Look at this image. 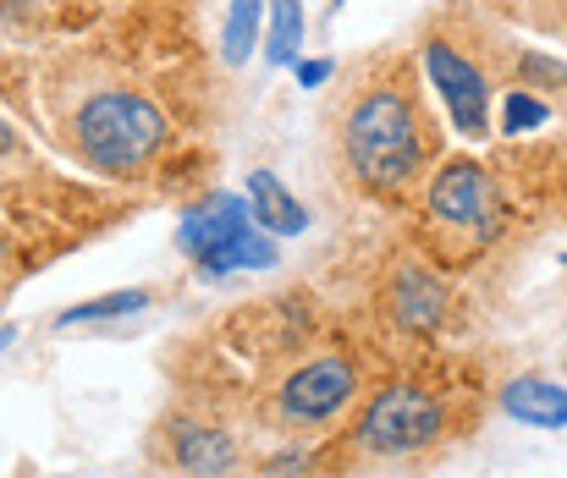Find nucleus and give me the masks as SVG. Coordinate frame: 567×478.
<instances>
[{
	"instance_id": "39448f33",
	"label": "nucleus",
	"mask_w": 567,
	"mask_h": 478,
	"mask_svg": "<svg viewBox=\"0 0 567 478\" xmlns=\"http://www.w3.org/2000/svg\"><path fill=\"white\" fill-rule=\"evenodd\" d=\"M424 66H430V83L441 89V100H446L457 133L480 138V133L491 127V89H485L480 66H468L452 44H435V39H430V50H424Z\"/></svg>"
},
{
	"instance_id": "2eb2a0df",
	"label": "nucleus",
	"mask_w": 567,
	"mask_h": 478,
	"mask_svg": "<svg viewBox=\"0 0 567 478\" xmlns=\"http://www.w3.org/2000/svg\"><path fill=\"white\" fill-rule=\"evenodd\" d=\"M540 122H546V105L529 100V94H513L507 111H502V127H507V133H529V127H540Z\"/></svg>"
},
{
	"instance_id": "9d476101",
	"label": "nucleus",
	"mask_w": 567,
	"mask_h": 478,
	"mask_svg": "<svg viewBox=\"0 0 567 478\" xmlns=\"http://www.w3.org/2000/svg\"><path fill=\"white\" fill-rule=\"evenodd\" d=\"M391 303H396V319H402L408 330H435V324H441V309H446V287H441L435 276H424V270H402Z\"/></svg>"
},
{
	"instance_id": "a211bd4d",
	"label": "nucleus",
	"mask_w": 567,
	"mask_h": 478,
	"mask_svg": "<svg viewBox=\"0 0 567 478\" xmlns=\"http://www.w3.org/2000/svg\"><path fill=\"white\" fill-rule=\"evenodd\" d=\"M6 341H11V330H6V324H0V346H6Z\"/></svg>"
},
{
	"instance_id": "1a4fd4ad",
	"label": "nucleus",
	"mask_w": 567,
	"mask_h": 478,
	"mask_svg": "<svg viewBox=\"0 0 567 478\" xmlns=\"http://www.w3.org/2000/svg\"><path fill=\"white\" fill-rule=\"evenodd\" d=\"M502 407L518 418V424H535V429H567V391L551 380H513L502 391Z\"/></svg>"
},
{
	"instance_id": "20e7f679",
	"label": "nucleus",
	"mask_w": 567,
	"mask_h": 478,
	"mask_svg": "<svg viewBox=\"0 0 567 478\" xmlns=\"http://www.w3.org/2000/svg\"><path fill=\"white\" fill-rule=\"evenodd\" d=\"M441 435V407L419 391V385H391L380 391L359 424V440L380 457H408L419 446H430Z\"/></svg>"
},
{
	"instance_id": "4468645a",
	"label": "nucleus",
	"mask_w": 567,
	"mask_h": 478,
	"mask_svg": "<svg viewBox=\"0 0 567 478\" xmlns=\"http://www.w3.org/2000/svg\"><path fill=\"white\" fill-rule=\"evenodd\" d=\"M150 303V292H111V298H94V303H78L66 309L61 324H94V319H122V314H138Z\"/></svg>"
},
{
	"instance_id": "6e6552de",
	"label": "nucleus",
	"mask_w": 567,
	"mask_h": 478,
	"mask_svg": "<svg viewBox=\"0 0 567 478\" xmlns=\"http://www.w3.org/2000/svg\"><path fill=\"white\" fill-rule=\"evenodd\" d=\"M248 209H254L259 231H276V237H292V231L309 226V209H303L270 170H254V176H248Z\"/></svg>"
},
{
	"instance_id": "7ed1b4c3",
	"label": "nucleus",
	"mask_w": 567,
	"mask_h": 478,
	"mask_svg": "<svg viewBox=\"0 0 567 478\" xmlns=\"http://www.w3.org/2000/svg\"><path fill=\"white\" fill-rule=\"evenodd\" d=\"M183 248L209 270V276H226V270H270L276 264V248L270 237L259 231L254 209L237 198V193H215L209 204H198L188 220H183Z\"/></svg>"
},
{
	"instance_id": "ddd939ff",
	"label": "nucleus",
	"mask_w": 567,
	"mask_h": 478,
	"mask_svg": "<svg viewBox=\"0 0 567 478\" xmlns=\"http://www.w3.org/2000/svg\"><path fill=\"white\" fill-rule=\"evenodd\" d=\"M259 17H265V6L259 0H231V17H226V61L231 66H243L248 55H254V44H259Z\"/></svg>"
},
{
	"instance_id": "f8f14e48",
	"label": "nucleus",
	"mask_w": 567,
	"mask_h": 478,
	"mask_svg": "<svg viewBox=\"0 0 567 478\" xmlns=\"http://www.w3.org/2000/svg\"><path fill=\"white\" fill-rule=\"evenodd\" d=\"M298 44H303V6L298 0H270V44H265V55L281 66V61L298 55Z\"/></svg>"
},
{
	"instance_id": "9b49d317",
	"label": "nucleus",
	"mask_w": 567,
	"mask_h": 478,
	"mask_svg": "<svg viewBox=\"0 0 567 478\" xmlns=\"http://www.w3.org/2000/svg\"><path fill=\"white\" fill-rule=\"evenodd\" d=\"M231 440L220 435V429H183L177 435V463L188 468V474H204V478H215V474H226L231 468Z\"/></svg>"
},
{
	"instance_id": "423d86ee",
	"label": "nucleus",
	"mask_w": 567,
	"mask_h": 478,
	"mask_svg": "<svg viewBox=\"0 0 567 478\" xmlns=\"http://www.w3.org/2000/svg\"><path fill=\"white\" fill-rule=\"evenodd\" d=\"M430 209L452 226H474V231H496L502 220V198H496V181L474 165V159H452L435 187H430Z\"/></svg>"
},
{
	"instance_id": "f3484780",
	"label": "nucleus",
	"mask_w": 567,
	"mask_h": 478,
	"mask_svg": "<svg viewBox=\"0 0 567 478\" xmlns=\"http://www.w3.org/2000/svg\"><path fill=\"white\" fill-rule=\"evenodd\" d=\"M0 149H11V133H6V122H0Z\"/></svg>"
},
{
	"instance_id": "dca6fc26",
	"label": "nucleus",
	"mask_w": 567,
	"mask_h": 478,
	"mask_svg": "<svg viewBox=\"0 0 567 478\" xmlns=\"http://www.w3.org/2000/svg\"><path fill=\"white\" fill-rule=\"evenodd\" d=\"M331 77V61H298V83L303 89H315V83H326Z\"/></svg>"
},
{
	"instance_id": "f03ea898",
	"label": "nucleus",
	"mask_w": 567,
	"mask_h": 478,
	"mask_svg": "<svg viewBox=\"0 0 567 478\" xmlns=\"http://www.w3.org/2000/svg\"><path fill=\"white\" fill-rule=\"evenodd\" d=\"M161 138H166V116L144 94H100L78 116L83 155L105 170H138L161 149Z\"/></svg>"
},
{
	"instance_id": "0eeeda50",
	"label": "nucleus",
	"mask_w": 567,
	"mask_h": 478,
	"mask_svg": "<svg viewBox=\"0 0 567 478\" xmlns=\"http://www.w3.org/2000/svg\"><path fill=\"white\" fill-rule=\"evenodd\" d=\"M348 396H353V368L337 363V357H326V363H309L303 374L287 380L281 413H287L292 424H320V418H331Z\"/></svg>"
},
{
	"instance_id": "f257e3e1",
	"label": "nucleus",
	"mask_w": 567,
	"mask_h": 478,
	"mask_svg": "<svg viewBox=\"0 0 567 478\" xmlns=\"http://www.w3.org/2000/svg\"><path fill=\"white\" fill-rule=\"evenodd\" d=\"M348 155L370 187H402L419 170V127L402 94H370L348 116Z\"/></svg>"
}]
</instances>
